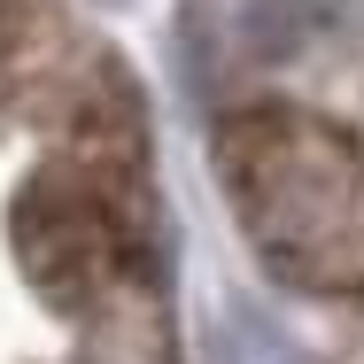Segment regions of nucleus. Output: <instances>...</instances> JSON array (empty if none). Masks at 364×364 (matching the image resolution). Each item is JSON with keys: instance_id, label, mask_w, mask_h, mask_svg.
Segmentation results:
<instances>
[{"instance_id": "1", "label": "nucleus", "mask_w": 364, "mask_h": 364, "mask_svg": "<svg viewBox=\"0 0 364 364\" xmlns=\"http://www.w3.org/2000/svg\"><path fill=\"white\" fill-rule=\"evenodd\" d=\"M218 186L272 279L326 302H364V140L349 124L256 101L218 124Z\"/></svg>"}]
</instances>
